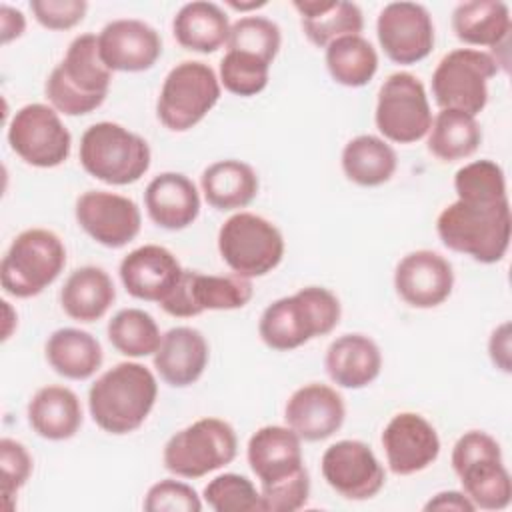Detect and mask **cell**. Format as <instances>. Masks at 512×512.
Listing matches in <instances>:
<instances>
[{
	"label": "cell",
	"mask_w": 512,
	"mask_h": 512,
	"mask_svg": "<svg viewBox=\"0 0 512 512\" xmlns=\"http://www.w3.org/2000/svg\"><path fill=\"white\" fill-rule=\"evenodd\" d=\"M112 72L98 54V36L80 34L50 72L44 94L50 106L64 116H84L100 108L108 96Z\"/></svg>",
	"instance_id": "cell-3"
},
{
	"label": "cell",
	"mask_w": 512,
	"mask_h": 512,
	"mask_svg": "<svg viewBox=\"0 0 512 512\" xmlns=\"http://www.w3.org/2000/svg\"><path fill=\"white\" fill-rule=\"evenodd\" d=\"M386 464L396 476H410L426 470L440 456L436 428L416 412H398L382 432Z\"/></svg>",
	"instance_id": "cell-18"
},
{
	"label": "cell",
	"mask_w": 512,
	"mask_h": 512,
	"mask_svg": "<svg viewBox=\"0 0 512 512\" xmlns=\"http://www.w3.org/2000/svg\"><path fill=\"white\" fill-rule=\"evenodd\" d=\"M376 36L384 54L396 64H416L434 48V22L418 2H390L376 18Z\"/></svg>",
	"instance_id": "cell-16"
},
{
	"label": "cell",
	"mask_w": 512,
	"mask_h": 512,
	"mask_svg": "<svg viewBox=\"0 0 512 512\" xmlns=\"http://www.w3.org/2000/svg\"><path fill=\"white\" fill-rule=\"evenodd\" d=\"M322 478L346 500H370L386 484V472L372 448L362 440H338L320 460Z\"/></svg>",
	"instance_id": "cell-15"
},
{
	"label": "cell",
	"mask_w": 512,
	"mask_h": 512,
	"mask_svg": "<svg viewBox=\"0 0 512 512\" xmlns=\"http://www.w3.org/2000/svg\"><path fill=\"white\" fill-rule=\"evenodd\" d=\"M304 36L318 48L330 42L356 36L364 28V14L358 4L346 0H294Z\"/></svg>",
	"instance_id": "cell-28"
},
{
	"label": "cell",
	"mask_w": 512,
	"mask_h": 512,
	"mask_svg": "<svg viewBox=\"0 0 512 512\" xmlns=\"http://www.w3.org/2000/svg\"><path fill=\"white\" fill-rule=\"evenodd\" d=\"M428 152L440 162H458L470 158L480 142L482 128L476 116L460 110H440L428 130Z\"/></svg>",
	"instance_id": "cell-35"
},
{
	"label": "cell",
	"mask_w": 512,
	"mask_h": 512,
	"mask_svg": "<svg viewBox=\"0 0 512 512\" xmlns=\"http://www.w3.org/2000/svg\"><path fill=\"white\" fill-rule=\"evenodd\" d=\"M512 28L510 8L500 0H468L452 10V30L468 46L502 48Z\"/></svg>",
	"instance_id": "cell-31"
},
{
	"label": "cell",
	"mask_w": 512,
	"mask_h": 512,
	"mask_svg": "<svg viewBox=\"0 0 512 512\" xmlns=\"http://www.w3.org/2000/svg\"><path fill=\"white\" fill-rule=\"evenodd\" d=\"M342 316L338 296L324 286H304L268 304L258 320L260 340L278 352H290L312 338L330 334Z\"/></svg>",
	"instance_id": "cell-2"
},
{
	"label": "cell",
	"mask_w": 512,
	"mask_h": 512,
	"mask_svg": "<svg viewBox=\"0 0 512 512\" xmlns=\"http://www.w3.org/2000/svg\"><path fill=\"white\" fill-rule=\"evenodd\" d=\"M148 218L164 230H184L200 214V192L182 172H162L144 190Z\"/></svg>",
	"instance_id": "cell-25"
},
{
	"label": "cell",
	"mask_w": 512,
	"mask_h": 512,
	"mask_svg": "<svg viewBox=\"0 0 512 512\" xmlns=\"http://www.w3.org/2000/svg\"><path fill=\"white\" fill-rule=\"evenodd\" d=\"M340 164L350 182L364 188H374L386 184L394 176L398 156L384 138L360 134L344 144Z\"/></svg>",
	"instance_id": "cell-34"
},
{
	"label": "cell",
	"mask_w": 512,
	"mask_h": 512,
	"mask_svg": "<svg viewBox=\"0 0 512 512\" xmlns=\"http://www.w3.org/2000/svg\"><path fill=\"white\" fill-rule=\"evenodd\" d=\"M26 30V16L8 4L0 6V40L2 44H10L12 40L20 38Z\"/></svg>",
	"instance_id": "cell-47"
},
{
	"label": "cell",
	"mask_w": 512,
	"mask_h": 512,
	"mask_svg": "<svg viewBox=\"0 0 512 512\" xmlns=\"http://www.w3.org/2000/svg\"><path fill=\"white\" fill-rule=\"evenodd\" d=\"M454 190L458 196L456 200L464 202H508L504 170L500 168V164L488 158L474 160L458 168L454 174Z\"/></svg>",
	"instance_id": "cell-38"
},
{
	"label": "cell",
	"mask_w": 512,
	"mask_h": 512,
	"mask_svg": "<svg viewBox=\"0 0 512 512\" xmlns=\"http://www.w3.org/2000/svg\"><path fill=\"white\" fill-rule=\"evenodd\" d=\"M74 216L78 226L100 246L124 248L142 228L138 204L122 194L88 190L76 198Z\"/></svg>",
	"instance_id": "cell-17"
},
{
	"label": "cell",
	"mask_w": 512,
	"mask_h": 512,
	"mask_svg": "<svg viewBox=\"0 0 512 512\" xmlns=\"http://www.w3.org/2000/svg\"><path fill=\"white\" fill-rule=\"evenodd\" d=\"M258 188L260 182L256 170L236 158L216 160L206 166L200 176L204 200L220 212L246 208L258 196Z\"/></svg>",
	"instance_id": "cell-29"
},
{
	"label": "cell",
	"mask_w": 512,
	"mask_h": 512,
	"mask_svg": "<svg viewBox=\"0 0 512 512\" xmlns=\"http://www.w3.org/2000/svg\"><path fill=\"white\" fill-rule=\"evenodd\" d=\"M116 300V288L100 266L76 268L60 290V306L76 322L90 324L106 316Z\"/></svg>",
	"instance_id": "cell-30"
},
{
	"label": "cell",
	"mask_w": 512,
	"mask_h": 512,
	"mask_svg": "<svg viewBox=\"0 0 512 512\" xmlns=\"http://www.w3.org/2000/svg\"><path fill=\"white\" fill-rule=\"evenodd\" d=\"M344 418V398L336 388L320 382L300 386L284 406L286 426L306 442H320L334 436L342 428Z\"/></svg>",
	"instance_id": "cell-21"
},
{
	"label": "cell",
	"mask_w": 512,
	"mask_h": 512,
	"mask_svg": "<svg viewBox=\"0 0 512 512\" xmlns=\"http://www.w3.org/2000/svg\"><path fill=\"white\" fill-rule=\"evenodd\" d=\"M324 368L336 386L360 390L380 376L382 352L366 334H342L328 346Z\"/></svg>",
	"instance_id": "cell-26"
},
{
	"label": "cell",
	"mask_w": 512,
	"mask_h": 512,
	"mask_svg": "<svg viewBox=\"0 0 512 512\" xmlns=\"http://www.w3.org/2000/svg\"><path fill=\"white\" fill-rule=\"evenodd\" d=\"M210 346L204 334L192 326H174L162 334L154 352L158 376L172 388H186L198 382L208 366Z\"/></svg>",
	"instance_id": "cell-24"
},
{
	"label": "cell",
	"mask_w": 512,
	"mask_h": 512,
	"mask_svg": "<svg viewBox=\"0 0 512 512\" xmlns=\"http://www.w3.org/2000/svg\"><path fill=\"white\" fill-rule=\"evenodd\" d=\"M252 296L254 286L250 278L184 270L174 290L160 302V308L174 318H192L206 310L244 308Z\"/></svg>",
	"instance_id": "cell-14"
},
{
	"label": "cell",
	"mask_w": 512,
	"mask_h": 512,
	"mask_svg": "<svg viewBox=\"0 0 512 512\" xmlns=\"http://www.w3.org/2000/svg\"><path fill=\"white\" fill-rule=\"evenodd\" d=\"M50 368L68 380H88L102 366L104 352L96 336L80 328L54 330L44 346Z\"/></svg>",
	"instance_id": "cell-33"
},
{
	"label": "cell",
	"mask_w": 512,
	"mask_h": 512,
	"mask_svg": "<svg viewBox=\"0 0 512 512\" xmlns=\"http://www.w3.org/2000/svg\"><path fill=\"white\" fill-rule=\"evenodd\" d=\"M26 414L30 428L52 442L70 440L82 426V404L76 392L58 384L36 390Z\"/></svg>",
	"instance_id": "cell-27"
},
{
	"label": "cell",
	"mask_w": 512,
	"mask_h": 512,
	"mask_svg": "<svg viewBox=\"0 0 512 512\" xmlns=\"http://www.w3.org/2000/svg\"><path fill=\"white\" fill-rule=\"evenodd\" d=\"M98 54L110 72H146L162 56V38L144 20L118 18L100 30Z\"/></svg>",
	"instance_id": "cell-19"
},
{
	"label": "cell",
	"mask_w": 512,
	"mask_h": 512,
	"mask_svg": "<svg viewBox=\"0 0 512 512\" xmlns=\"http://www.w3.org/2000/svg\"><path fill=\"white\" fill-rule=\"evenodd\" d=\"M330 78L346 88L366 86L378 72V52L362 36H344L324 48Z\"/></svg>",
	"instance_id": "cell-36"
},
{
	"label": "cell",
	"mask_w": 512,
	"mask_h": 512,
	"mask_svg": "<svg viewBox=\"0 0 512 512\" xmlns=\"http://www.w3.org/2000/svg\"><path fill=\"white\" fill-rule=\"evenodd\" d=\"M284 236L276 224L252 212L232 214L218 230V252L232 274L260 278L284 258Z\"/></svg>",
	"instance_id": "cell-9"
},
{
	"label": "cell",
	"mask_w": 512,
	"mask_h": 512,
	"mask_svg": "<svg viewBox=\"0 0 512 512\" xmlns=\"http://www.w3.org/2000/svg\"><path fill=\"white\" fill-rule=\"evenodd\" d=\"M226 4L234 10H240V12H246V10H256V8H262L266 6V0H260V2H234V0H226Z\"/></svg>",
	"instance_id": "cell-50"
},
{
	"label": "cell",
	"mask_w": 512,
	"mask_h": 512,
	"mask_svg": "<svg viewBox=\"0 0 512 512\" xmlns=\"http://www.w3.org/2000/svg\"><path fill=\"white\" fill-rule=\"evenodd\" d=\"M450 462L462 484V492L476 510L508 508L512 500V480L496 438L484 430L464 432L452 446Z\"/></svg>",
	"instance_id": "cell-6"
},
{
	"label": "cell",
	"mask_w": 512,
	"mask_h": 512,
	"mask_svg": "<svg viewBox=\"0 0 512 512\" xmlns=\"http://www.w3.org/2000/svg\"><path fill=\"white\" fill-rule=\"evenodd\" d=\"M220 92V80L208 64L184 60L166 74L156 100V116L170 132H186L208 116Z\"/></svg>",
	"instance_id": "cell-10"
},
{
	"label": "cell",
	"mask_w": 512,
	"mask_h": 512,
	"mask_svg": "<svg viewBox=\"0 0 512 512\" xmlns=\"http://www.w3.org/2000/svg\"><path fill=\"white\" fill-rule=\"evenodd\" d=\"M488 354L492 364L510 374L512 370V358H510V322H502L498 328L492 330L488 340Z\"/></svg>",
	"instance_id": "cell-46"
},
{
	"label": "cell",
	"mask_w": 512,
	"mask_h": 512,
	"mask_svg": "<svg viewBox=\"0 0 512 512\" xmlns=\"http://www.w3.org/2000/svg\"><path fill=\"white\" fill-rule=\"evenodd\" d=\"M236 454L238 436L232 424L206 416L168 438L162 450V464L178 478L196 480L228 466Z\"/></svg>",
	"instance_id": "cell-8"
},
{
	"label": "cell",
	"mask_w": 512,
	"mask_h": 512,
	"mask_svg": "<svg viewBox=\"0 0 512 512\" xmlns=\"http://www.w3.org/2000/svg\"><path fill=\"white\" fill-rule=\"evenodd\" d=\"M78 158L92 178L110 186H128L148 172L152 152L140 134L104 120L84 130Z\"/></svg>",
	"instance_id": "cell-5"
},
{
	"label": "cell",
	"mask_w": 512,
	"mask_h": 512,
	"mask_svg": "<svg viewBox=\"0 0 512 512\" xmlns=\"http://www.w3.org/2000/svg\"><path fill=\"white\" fill-rule=\"evenodd\" d=\"M142 506L146 512H200L202 500L190 484L166 478L148 488Z\"/></svg>",
	"instance_id": "cell-43"
},
{
	"label": "cell",
	"mask_w": 512,
	"mask_h": 512,
	"mask_svg": "<svg viewBox=\"0 0 512 512\" xmlns=\"http://www.w3.org/2000/svg\"><path fill=\"white\" fill-rule=\"evenodd\" d=\"M374 124L386 142L414 144L426 138L432 110L424 84L410 72L390 74L378 90Z\"/></svg>",
	"instance_id": "cell-12"
},
{
	"label": "cell",
	"mask_w": 512,
	"mask_h": 512,
	"mask_svg": "<svg viewBox=\"0 0 512 512\" xmlns=\"http://www.w3.org/2000/svg\"><path fill=\"white\" fill-rule=\"evenodd\" d=\"M310 498V476L304 468L288 480L260 488V512H296Z\"/></svg>",
	"instance_id": "cell-44"
},
{
	"label": "cell",
	"mask_w": 512,
	"mask_h": 512,
	"mask_svg": "<svg viewBox=\"0 0 512 512\" xmlns=\"http://www.w3.org/2000/svg\"><path fill=\"white\" fill-rule=\"evenodd\" d=\"M110 344L128 358L154 356L162 342L160 328L152 314L140 308H122L108 322Z\"/></svg>",
	"instance_id": "cell-37"
},
{
	"label": "cell",
	"mask_w": 512,
	"mask_h": 512,
	"mask_svg": "<svg viewBox=\"0 0 512 512\" xmlns=\"http://www.w3.org/2000/svg\"><path fill=\"white\" fill-rule=\"evenodd\" d=\"M230 26L228 14L216 2L196 0L176 12L172 34L184 50L212 54L228 42Z\"/></svg>",
	"instance_id": "cell-32"
},
{
	"label": "cell",
	"mask_w": 512,
	"mask_h": 512,
	"mask_svg": "<svg viewBox=\"0 0 512 512\" xmlns=\"http://www.w3.org/2000/svg\"><path fill=\"white\" fill-rule=\"evenodd\" d=\"M246 458L260 488L288 480L306 468L302 438L292 428L278 424L262 426L250 436Z\"/></svg>",
	"instance_id": "cell-23"
},
{
	"label": "cell",
	"mask_w": 512,
	"mask_h": 512,
	"mask_svg": "<svg viewBox=\"0 0 512 512\" xmlns=\"http://www.w3.org/2000/svg\"><path fill=\"white\" fill-rule=\"evenodd\" d=\"M510 230V200L498 204L454 200L436 218L442 244L480 264H496L506 256Z\"/></svg>",
	"instance_id": "cell-4"
},
{
	"label": "cell",
	"mask_w": 512,
	"mask_h": 512,
	"mask_svg": "<svg viewBox=\"0 0 512 512\" xmlns=\"http://www.w3.org/2000/svg\"><path fill=\"white\" fill-rule=\"evenodd\" d=\"M66 266V246L46 228L22 230L0 262V284L8 296L34 298L58 280Z\"/></svg>",
	"instance_id": "cell-7"
},
{
	"label": "cell",
	"mask_w": 512,
	"mask_h": 512,
	"mask_svg": "<svg viewBox=\"0 0 512 512\" xmlns=\"http://www.w3.org/2000/svg\"><path fill=\"white\" fill-rule=\"evenodd\" d=\"M226 46L228 50L246 52L272 64L282 46V32L266 16H242L230 26Z\"/></svg>",
	"instance_id": "cell-39"
},
{
	"label": "cell",
	"mask_w": 512,
	"mask_h": 512,
	"mask_svg": "<svg viewBox=\"0 0 512 512\" xmlns=\"http://www.w3.org/2000/svg\"><path fill=\"white\" fill-rule=\"evenodd\" d=\"M36 22L48 30H70L78 26L88 10L86 0H32Z\"/></svg>",
	"instance_id": "cell-45"
},
{
	"label": "cell",
	"mask_w": 512,
	"mask_h": 512,
	"mask_svg": "<svg viewBox=\"0 0 512 512\" xmlns=\"http://www.w3.org/2000/svg\"><path fill=\"white\" fill-rule=\"evenodd\" d=\"M218 80L220 86H224V90H228L230 94L250 98L260 94L268 86L270 64L260 60L258 56L228 50L220 60Z\"/></svg>",
	"instance_id": "cell-40"
},
{
	"label": "cell",
	"mask_w": 512,
	"mask_h": 512,
	"mask_svg": "<svg viewBox=\"0 0 512 512\" xmlns=\"http://www.w3.org/2000/svg\"><path fill=\"white\" fill-rule=\"evenodd\" d=\"M396 294L412 308L428 310L444 304L454 288L452 264L434 250H414L394 270Z\"/></svg>",
	"instance_id": "cell-20"
},
{
	"label": "cell",
	"mask_w": 512,
	"mask_h": 512,
	"mask_svg": "<svg viewBox=\"0 0 512 512\" xmlns=\"http://www.w3.org/2000/svg\"><path fill=\"white\" fill-rule=\"evenodd\" d=\"M34 462L26 446L14 438L0 440V470H2V498L4 508L12 510V500L24 488L32 474Z\"/></svg>",
	"instance_id": "cell-42"
},
{
	"label": "cell",
	"mask_w": 512,
	"mask_h": 512,
	"mask_svg": "<svg viewBox=\"0 0 512 512\" xmlns=\"http://www.w3.org/2000/svg\"><path fill=\"white\" fill-rule=\"evenodd\" d=\"M202 498L214 512H260V490L236 472L212 478L204 486Z\"/></svg>",
	"instance_id": "cell-41"
},
{
	"label": "cell",
	"mask_w": 512,
	"mask_h": 512,
	"mask_svg": "<svg viewBox=\"0 0 512 512\" xmlns=\"http://www.w3.org/2000/svg\"><path fill=\"white\" fill-rule=\"evenodd\" d=\"M2 304H4V330H2V340H8L10 338V334H12V324H18V316H10L12 314V306H10V302L8 300H2Z\"/></svg>",
	"instance_id": "cell-49"
},
{
	"label": "cell",
	"mask_w": 512,
	"mask_h": 512,
	"mask_svg": "<svg viewBox=\"0 0 512 512\" xmlns=\"http://www.w3.org/2000/svg\"><path fill=\"white\" fill-rule=\"evenodd\" d=\"M12 152L34 168H56L72 150V134L60 114L42 102L18 108L6 132Z\"/></svg>",
	"instance_id": "cell-13"
},
{
	"label": "cell",
	"mask_w": 512,
	"mask_h": 512,
	"mask_svg": "<svg viewBox=\"0 0 512 512\" xmlns=\"http://www.w3.org/2000/svg\"><path fill=\"white\" fill-rule=\"evenodd\" d=\"M498 74V60L478 48H456L442 56L432 72V96L440 110L480 114L488 104V82Z\"/></svg>",
	"instance_id": "cell-11"
},
{
	"label": "cell",
	"mask_w": 512,
	"mask_h": 512,
	"mask_svg": "<svg viewBox=\"0 0 512 512\" xmlns=\"http://www.w3.org/2000/svg\"><path fill=\"white\" fill-rule=\"evenodd\" d=\"M424 510H456V512H474V504L462 490H444L434 494L426 504Z\"/></svg>",
	"instance_id": "cell-48"
},
{
	"label": "cell",
	"mask_w": 512,
	"mask_h": 512,
	"mask_svg": "<svg viewBox=\"0 0 512 512\" xmlns=\"http://www.w3.org/2000/svg\"><path fill=\"white\" fill-rule=\"evenodd\" d=\"M158 398V382L140 362H120L106 370L88 390L94 424L114 436L138 430Z\"/></svg>",
	"instance_id": "cell-1"
},
{
	"label": "cell",
	"mask_w": 512,
	"mask_h": 512,
	"mask_svg": "<svg viewBox=\"0 0 512 512\" xmlns=\"http://www.w3.org/2000/svg\"><path fill=\"white\" fill-rule=\"evenodd\" d=\"M184 268L164 246L144 244L128 252L118 268L122 286L132 298L162 302L178 284Z\"/></svg>",
	"instance_id": "cell-22"
}]
</instances>
